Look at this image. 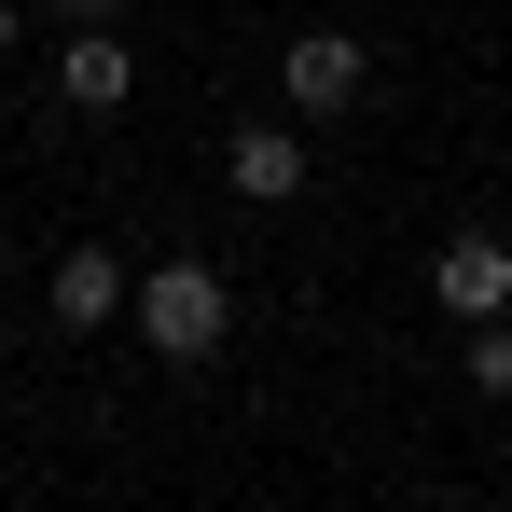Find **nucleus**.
Returning a JSON list of instances; mask_svg holds the SVG:
<instances>
[{"mask_svg": "<svg viewBox=\"0 0 512 512\" xmlns=\"http://www.w3.org/2000/svg\"><path fill=\"white\" fill-rule=\"evenodd\" d=\"M125 319H139V346L153 360H222L236 346V291H222V263H194V250H167V263H139L125 277Z\"/></svg>", "mask_w": 512, "mask_h": 512, "instance_id": "f257e3e1", "label": "nucleus"}, {"mask_svg": "<svg viewBox=\"0 0 512 512\" xmlns=\"http://www.w3.org/2000/svg\"><path fill=\"white\" fill-rule=\"evenodd\" d=\"M277 111H291V125H346V111H374V56H360V28H305V42L277 56Z\"/></svg>", "mask_w": 512, "mask_h": 512, "instance_id": "f03ea898", "label": "nucleus"}, {"mask_svg": "<svg viewBox=\"0 0 512 512\" xmlns=\"http://www.w3.org/2000/svg\"><path fill=\"white\" fill-rule=\"evenodd\" d=\"M125 277H139V263L111 250V236H70L56 277H42V319H56V333H111V319H125Z\"/></svg>", "mask_w": 512, "mask_h": 512, "instance_id": "7ed1b4c3", "label": "nucleus"}, {"mask_svg": "<svg viewBox=\"0 0 512 512\" xmlns=\"http://www.w3.org/2000/svg\"><path fill=\"white\" fill-rule=\"evenodd\" d=\"M429 305H443V319H499V305H512V236L457 222V236L429 250Z\"/></svg>", "mask_w": 512, "mask_h": 512, "instance_id": "20e7f679", "label": "nucleus"}, {"mask_svg": "<svg viewBox=\"0 0 512 512\" xmlns=\"http://www.w3.org/2000/svg\"><path fill=\"white\" fill-rule=\"evenodd\" d=\"M139 97V42L125 28H56V111H125Z\"/></svg>", "mask_w": 512, "mask_h": 512, "instance_id": "39448f33", "label": "nucleus"}, {"mask_svg": "<svg viewBox=\"0 0 512 512\" xmlns=\"http://www.w3.org/2000/svg\"><path fill=\"white\" fill-rule=\"evenodd\" d=\"M222 180H236L250 208H291V194H305V125H291V111H250V125L222 139Z\"/></svg>", "mask_w": 512, "mask_h": 512, "instance_id": "423d86ee", "label": "nucleus"}, {"mask_svg": "<svg viewBox=\"0 0 512 512\" xmlns=\"http://www.w3.org/2000/svg\"><path fill=\"white\" fill-rule=\"evenodd\" d=\"M457 346H471V402H512V305L499 319H457Z\"/></svg>", "mask_w": 512, "mask_h": 512, "instance_id": "0eeeda50", "label": "nucleus"}, {"mask_svg": "<svg viewBox=\"0 0 512 512\" xmlns=\"http://www.w3.org/2000/svg\"><path fill=\"white\" fill-rule=\"evenodd\" d=\"M42 14H56V28H125L139 0H42Z\"/></svg>", "mask_w": 512, "mask_h": 512, "instance_id": "6e6552de", "label": "nucleus"}, {"mask_svg": "<svg viewBox=\"0 0 512 512\" xmlns=\"http://www.w3.org/2000/svg\"><path fill=\"white\" fill-rule=\"evenodd\" d=\"M14 42H28V0H0V56H14Z\"/></svg>", "mask_w": 512, "mask_h": 512, "instance_id": "1a4fd4ad", "label": "nucleus"}]
</instances>
